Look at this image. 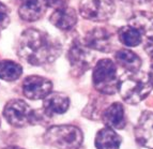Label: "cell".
Masks as SVG:
<instances>
[{"instance_id": "19", "label": "cell", "mask_w": 153, "mask_h": 149, "mask_svg": "<svg viewBox=\"0 0 153 149\" xmlns=\"http://www.w3.org/2000/svg\"><path fill=\"white\" fill-rule=\"evenodd\" d=\"M23 74V68L17 62L12 60L0 61V78L7 82H13L18 80Z\"/></svg>"}, {"instance_id": "7", "label": "cell", "mask_w": 153, "mask_h": 149, "mask_svg": "<svg viewBox=\"0 0 153 149\" xmlns=\"http://www.w3.org/2000/svg\"><path fill=\"white\" fill-rule=\"evenodd\" d=\"M33 112L34 110H32L25 101L14 99L5 104L3 108V116L11 126L23 128L28 124H32Z\"/></svg>"}, {"instance_id": "21", "label": "cell", "mask_w": 153, "mask_h": 149, "mask_svg": "<svg viewBox=\"0 0 153 149\" xmlns=\"http://www.w3.org/2000/svg\"><path fill=\"white\" fill-rule=\"evenodd\" d=\"M145 49H146V51L148 53L149 57H150L151 62H153V41L148 40V43L145 45Z\"/></svg>"}, {"instance_id": "2", "label": "cell", "mask_w": 153, "mask_h": 149, "mask_svg": "<svg viewBox=\"0 0 153 149\" xmlns=\"http://www.w3.org/2000/svg\"><path fill=\"white\" fill-rule=\"evenodd\" d=\"M153 84L148 74L143 73H130L120 80L118 91L121 98L128 104L135 105L145 100L151 92Z\"/></svg>"}, {"instance_id": "8", "label": "cell", "mask_w": 153, "mask_h": 149, "mask_svg": "<svg viewBox=\"0 0 153 149\" xmlns=\"http://www.w3.org/2000/svg\"><path fill=\"white\" fill-rule=\"evenodd\" d=\"M53 90V83L45 77L30 75L23 82V93L30 100L44 99Z\"/></svg>"}, {"instance_id": "15", "label": "cell", "mask_w": 153, "mask_h": 149, "mask_svg": "<svg viewBox=\"0 0 153 149\" xmlns=\"http://www.w3.org/2000/svg\"><path fill=\"white\" fill-rule=\"evenodd\" d=\"M102 121L111 129H123L126 124L124 107L121 103L115 102L106 107L102 113Z\"/></svg>"}, {"instance_id": "22", "label": "cell", "mask_w": 153, "mask_h": 149, "mask_svg": "<svg viewBox=\"0 0 153 149\" xmlns=\"http://www.w3.org/2000/svg\"><path fill=\"white\" fill-rule=\"evenodd\" d=\"M149 78H150L151 83L153 84V62H151V68H150V72H149Z\"/></svg>"}, {"instance_id": "6", "label": "cell", "mask_w": 153, "mask_h": 149, "mask_svg": "<svg viewBox=\"0 0 153 149\" xmlns=\"http://www.w3.org/2000/svg\"><path fill=\"white\" fill-rule=\"evenodd\" d=\"M84 42L74 40L68 51V59L71 66V72L74 76H80L91 68L94 62V54Z\"/></svg>"}, {"instance_id": "14", "label": "cell", "mask_w": 153, "mask_h": 149, "mask_svg": "<svg viewBox=\"0 0 153 149\" xmlns=\"http://www.w3.org/2000/svg\"><path fill=\"white\" fill-rule=\"evenodd\" d=\"M128 23L141 36L153 41V12L137 11L130 17Z\"/></svg>"}, {"instance_id": "9", "label": "cell", "mask_w": 153, "mask_h": 149, "mask_svg": "<svg viewBox=\"0 0 153 149\" xmlns=\"http://www.w3.org/2000/svg\"><path fill=\"white\" fill-rule=\"evenodd\" d=\"M84 44L92 51L109 53L112 47V34L106 28L97 27L88 31L85 36Z\"/></svg>"}, {"instance_id": "23", "label": "cell", "mask_w": 153, "mask_h": 149, "mask_svg": "<svg viewBox=\"0 0 153 149\" xmlns=\"http://www.w3.org/2000/svg\"><path fill=\"white\" fill-rule=\"evenodd\" d=\"M4 149H23V148H21V147H17V146H9V147H7V148H4Z\"/></svg>"}, {"instance_id": "16", "label": "cell", "mask_w": 153, "mask_h": 149, "mask_svg": "<svg viewBox=\"0 0 153 149\" xmlns=\"http://www.w3.org/2000/svg\"><path fill=\"white\" fill-rule=\"evenodd\" d=\"M118 66L128 71V73H137L141 68V59L137 54L130 49H120L115 55Z\"/></svg>"}, {"instance_id": "5", "label": "cell", "mask_w": 153, "mask_h": 149, "mask_svg": "<svg viewBox=\"0 0 153 149\" xmlns=\"http://www.w3.org/2000/svg\"><path fill=\"white\" fill-rule=\"evenodd\" d=\"M79 14L88 21L102 23L114 16L116 12L115 0H82Z\"/></svg>"}, {"instance_id": "10", "label": "cell", "mask_w": 153, "mask_h": 149, "mask_svg": "<svg viewBox=\"0 0 153 149\" xmlns=\"http://www.w3.org/2000/svg\"><path fill=\"white\" fill-rule=\"evenodd\" d=\"M135 139L143 147L153 149V113L145 111L135 127Z\"/></svg>"}, {"instance_id": "18", "label": "cell", "mask_w": 153, "mask_h": 149, "mask_svg": "<svg viewBox=\"0 0 153 149\" xmlns=\"http://www.w3.org/2000/svg\"><path fill=\"white\" fill-rule=\"evenodd\" d=\"M118 36L121 43L128 47L138 46L143 42V36L131 25L121 27L118 31Z\"/></svg>"}, {"instance_id": "3", "label": "cell", "mask_w": 153, "mask_h": 149, "mask_svg": "<svg viewBox=\"0 0 153 149\" xmlns=\"http://www.w3.org/2000/svg\"><path fill=\"white\" fill-rule=\"evenodd\" d=\"M92 83L100 93L115 95L120 83L115 62L108 58L99 60L93 69Z\"/></svg>"}, {"instance_id": "1", "label": "cell", "mask_w": 153, "mask_h": 149, "mask_svg": "<svg viewBox=\"0 0 153 149\" xmlns=\"http://www.w3.org/2000/svg\"><path fill=\"white\" fill-rule=\"evenodd\" d=\"M61 51L62 45L57 39L39 29H26L18 40V56L32 66L51 63Z\"/></svg>"}, {"instance_id": "17", "label": "cell", "mask_w": 153, "mask_h": 149, "mask_svg": "<svg viewBox=\"0 0 153 149\" xmlns=\"http://www.w3.org/2000/svg\"><path fill=\"white\" fill-rule=\"evenodd\" d=\"M94 143L97 149H119L121 139L114 129L106 127L97 133Z\"/></svg>"}, {"instance_id": "11", "label": "cell", "mask_w": 153, "mask_h": 149, "mask_svg": "<svg viewBox=\"0 0 153 149\" xmlns=\"http://www.w3.org/2000/svg\"><path fill=\"white\" fill-rule=\"evenodd\" d=\"M77 12L66 4L55 9L49 17V22L56 28L62 31H69L73 29L77 24Z\"/></svg>"}, {"instance_id": "20", "label": "cell", "mask_w": 153, "mask_h": 149, "mask_svg": "<svg viewBox=\"0 0 153 149\" xmlns=\"http://www.w3.org/2000/svg\"><path fill=\"white\" fill-rule=\"evenodd\" d=\"M10 24V11L3 3L0 2V31L5 29Z\"/></svg>"}, {"instance_id": "13", "label": "cell", "mask_w": 153, "mask_h": 149, "mask_svg": "<svg viewBox=\"0 0 153 149\" xmlns=\"http://www.w3.org/2000/svg\"><path fill=\"white\" fill-rule=\"evenodd\" d=\"M70 107V99L64 93L51 92L43 99V110L49 117L64 114Z\"/></svg>"}, {"instance_id": "4", "label": "cell", "mask_w": 153, "mask_h": 149, "mask_svg": "<svg viewBox=\"0 0 153 149\" xmlns=\"http://www.w3.org/2000/svg\"><path fill=\"white\" fill-rule=\"evenodd\" d=\"M82 132L75 126H53L44 134V141L57 149H78L82 143Z\"/></svg>"}, {"instance_id": "12", "label": "cell", "mask_w": 153, "mask_h": 149, "mask_svg": "<svg viewBox=\"0 0 153 149\" xmlns=\"http://www.w3.org/2000/svg\"><path fill=\"white\" fill-rule=\"evenodd\" d=\"M49 8L48 0H21L18 14L23 21L36 22Z\"/></svg>"}]
</instances>
